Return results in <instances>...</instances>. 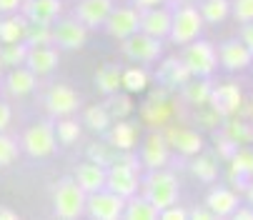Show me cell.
Instances as JSON below:
<instances>
[{
  "instance_id": "cell-37",
  "label": "cell",
  "mask_w": 253,
  "mask_h": 220,
  "mask_svg": "<svg viewBox=\"0 0 253 220\" xmlns=\"http://www.w3.org/2000/svg\"><path fill=\"white\" fill-rule=\"evenodd\" d=\"M85 125L90 128V130H95V133H103V130H108L111 128V115H108V110H105V105H90V108H85Z\"/></svg>"
},
{
  "instance_id": "cell-43",
  "label": "cell",
  "mask_w": 253,
  "mask_h": 220,
  "mask_svg": "<svg viewBox=\"0 0 253 220\" xmlns=\"http://www.w3.org/2000/svg\"><path fill=\"white\" fill-rule=\"evenodd\" d=\"M158 218L161 220H188V210L186 208H178V203H173V205L163 208L158 213Z\"/></svg>"
},
{
  "instance_id": "cell-26",
  "label": "cell",
  "mask_w": 253,
  "mask_h": 220,
  "mask_svg": "<svg viewBox=\"0 0 253 220\" xmlns=\"http://www.w3.org/2000/svg\"><path fill=\"white\" fill-rule=\"evenodd\" d=\"M123 218L126 220H158V208L143 195V198H126V208H123Z\"/></svg>"
},
{
  "instance_id": "cell-51",
  "label": "cell",
  "mask_w": 253,
  "mask_h": 220,
  "mask_svg": "<svg viewBox=\"0 0 253 220\" xmlns=\"http://www.w3.org/2000/svg\"><path fill=\"white\" fill-rule=\"evenodd\" d=\"M246 198H248V205L253 208V180L248 183V188H246Z\"/></svg>"
},
{
  "instance_id": "cell-41",
  "label": "cell",
  "mask_w": 253,
  "mask_h": 220,
  "mask_svg": "<svg viewBox=\"0 0 253 220\" xmlns=\"http://www.w3.org/2000/svg\"><path fill=\"white\" fill-rule=\"evenodd\" d=\"M20 145L15 138H10L8 133H0V168H8L18 160Z\"/></svg>"
},
{
  "instance_id": "cell-14",
  "label": "cell",
  "mask_w": 253,
  "mask_h": 220,
  "mask_svg": "<svg viewBox=\"0 0 253 220\" xmlns=\"http://www.w3.org/2000/svg\"><path fill=\"white\" fill-rule=\"evenodd\" d=\"M20 13L28 23H48L53 25L58 20V15L63 13V3L60 0H23Z\"/></svg>"
},
{
  "instance_id": "cell-9",
  "label": "cell",
  "mask_w": 253,
  "mask_h": 220,
  "mask_svg": "<svg viewBox=\"0 0 253 220\" xmlns=\"http://www.w3.org/2000/svg\"><path fill=\"white\" fill-rule=\"evenodd\" d=\"M53 43L63 50H78L88 43V28L76 18L55 20L53 23Z\"/></svg>"
},
{
  "instance_id": "cell-2",
  "label": "cell",
  "mask_w": 253,
  "mask_h": 220,
  "mask_svg": "<svg viewBox=\"0 0 253 220\" xmlns=\"http://www.w3.org/2000/svg\"><path fill=\"white\" fill-rule=\"evenodd\" d=\"M53 213L63 220H73L85 213V193L81 190L76 178H63L53 188Z\"/></svg>"
},
{
  "instance_id": "cell-46",
  "label": "cell",
  "mask_w": 253,
  "mask_h": 220,
  "mask_svg": "<svg viewBox=\"0 0 253 220\" xmlns=\"http://www.w3.org/2000/svg\"><path fill=\"white\" fill-rule=\"evenodd\" d=\"M241 40H243V45L253 53V20L251 23H243V30H241Z\"/></svg>"
},
{
  "instance_id": "cell-53",
  "label": "cell",
  "mask_w": 253,
  "mask_h": 220,
  "mask_svg": "<svg viewBox=\"0 0 253 220\" xmlns=\"http://www.w3.org/2000/svg\"><path fill=\"white\" fill-rule=\"evenodd\" d=\"M3 68H5V65H3V60H0V75H3Z\"/></svg>"
},
{
  "instance_id": "cell-50",
  "label": "cell",
  "mask_w": 253,
  "mask_h": 220,
  "mask_svg": "<svg viewBox=\"0 0 253 220\" xmlns=\"http://www.w3.org/2000/svg\"><path fill=\"white\" fill-rule=\"evenodd\" d=\"M161 3H166V0H135V8L146 10V8H156V5H161Z\"/></svg>"
},
{
  "instance_id": "cell-31",
  "label": "cell",
  "mask_w": 253,
  "mask_h": 220,
  "mask_svg": "<svg viewBox=\"0 0 253 220\" xmlns=\"http://www.w3.org/2000/svg\"><path fill=\"white\" fill-rule=\"evenodd\" d=\"M25 43H28V48L53 45V25H48V23H28Z\"/></svg>"
},
{
  "instance_id": "cell-44",
  "label": "cell",
  "mask_w": 253,
  "mask_h": 220,
  "mask_svg": "<svg viewBox=\"0 0 253 220\" xmlns=\"http://www.w3.org/2000/svg\"><path fill=\"white\" fill-rule=\"evenodd\" d=\"M10 118H13V110H10V105L0 100V133H5V130H8Z\"/></svg>"
},
{
  "instance_id": "cell-40",
  "label": "cell",
  "mask_w": 253,
  "mask_h": 220,
  "mask_svg": "<svg viewBox=\"0 0 253 220\" xmlns=\"http://www.w3.org/2000/svg\"><path fill=\"white\" fill-rule=\"evenodd\" d=\"M116 155H118V150L113 148L111 143H90V145H88V158H90L93 163L103 165V168L111 165V163L116 160Z\"/></svg>"
},
{
  "instance_id": "cell-11",
  "label": "cell",
  "mask_w": 253,
  "mask_h": 220,
  "mask_svg": "<svg viewBox=\"0 0 253 220\" xmlns=\"http://www.w3.org/2000/svg\"><path fill=\"white\" fill-rule=\"evenodd\" d=\"M78 105H81L78 93L70 88V85H63V83L53 85V88L48 90V95H45V108H48V113H50L53 118L73 115L76 110H78Z\"/></svg>"
},
{
  "instance_id": "cell-54",
  "label": "cell",
  "mask_w": 253,
  "mask_h": 220,
  "mask_svg": "<svg viewBox=\"0 0 253 220\" xmlns=\"http://www.w3.org/2000/svg\"><path fill=\"white\" fill-rule=\"evenodd\" d=\"M251 65H253V63H251Z\"/></svg>"
},
{
  "instance_id": "cell-18",
  "label": "cell",
  "mask_w": 253,
  "mask_h": 220,
  "mask_svg": "<svg viewBox=\"0 0 253 220\" xmlns=\"http://www.w3.org/2000/svg\"><path fill=\"white\" fill-rule=\"evenodd\" d=\"M218 55V63L226 70H246L253 63V53L243 45V40H228L221 45V50L215 53Z\"/></svg>"
},
{
  "instance_id": "cell-15",
  "label": "cell",
  "mask_w": 253,
  "mask_h": 220,
  "mask_svg": "<svg viewBox=\"0 0 253 220\" xmlns=\"http://www.w3.org/2000/svg\"><path fill=\"white\" fill-rule=\"evenodd\" d=\"M111 10H113V0H78L76 20H81L85 28H98L105 23Z\"/></svg>"
},
{
  "instance_id": "cell-42",
  "label": "cell",
  "mask_w": 253,
  "mask_h": 220,
  "mask_svg": "<svg viewBox=\"0 0 253 220\" xmlns=\"http://www.w3.org/2000/svg\"><path fill=\"white\" fill-rule=\"evenodd\" d=\"M231 13L238 23H251L253 20V0H233Z\"/></svg>"
},
{
  "instance_id": "cell-49",
  "label": "cell",
  "mask_w": 253,
  "mask_h": 220,
  "mask_svg": "<svg viewBox=\"0 0 253 220\" xmlns=\"http://www.w3.org/2000/svg\"><path fill=\"white\" fill-rule=\"evenodd\" d=\"M0 220H18V213L8 205H0Z\"/></svg>"
},
{
  "instance_id": "cell-13",
  "label": "cell",
  "mask_w": 253,
  "mask_h": 220,
  "mask_svg": "<svg viewBox=\"0 0 253 220\" xmlns=\"http://www.w3.org/2000/svg\"><path fill=\"white\" fill-rule=\"evenodd\" d=\"M170 158V145L166 140L163 133H151L143 143V150H140V163L146 165L148 170H158L166 168Z\"/></svg>"
},
{
  "instance_id": "cell-10",
  "label": "cell",
  "mask_w": 253,
  "mask_h": 220,
  "mask_svg": "<svg viewBox=\"0 0 253 220\" xmlns=\"http://www.w3.org/2000/svg\"><path fill=\"white\" fill-rule=\"evenodd\" d=\"M208 105L218 113L221 118H233L241 105H243V93L236 83H223V85H213Z\"/></svg>"
},
{
  "instance_id": "cell-7",
  "label": "cell",
  "mask_w": 253,
  "mask_h": 220,
  "mask_svg": "<svg viewBox=\"0 0 253 220\" xmlns=\"http://www.w3.org/2000/svg\"><path fill=\"white\" fill-rule=\"evenodd\" d=\"M123 208H126V198L111 193L108 188L85 195V213L95 220H118L123 218Z\"/></svg>"
},
{
  "instance_id": "cell-25",
  "label": "cell",
  "mask_w": 253,
  "mask_h": 220,
  "mask_svg": "<svg viewBox=\"0 0 253 220\" xmlns=\"http://www.w3.org/2000/svg\"><path fill=\"white\" fill-rule=\"evenodd\" d=\"M108 143L113 145L116 150H133L138 143V128L130 120H116V125L108 130Z\"/></svg>"
},
{
  "instance_id": "cell-38",
  "label": "cell",
  "mask_w": 253,
  "mask_h": 220,
  "mask_svg": "<svg viewBox=\"0 0 253 220\" xmlns=\"http://www.w3.org/2000/svg\"><path fill=\"white\" fill-rule=\"evenodd\" d=\"M228 123H226V128H223V135L228 138V140H233L236 145H238V140H243V143H248V140H253V125L248 123V120H236V118H226Z\"/></svg>"
},
{
  "instance_id": "cell-24",
  "label": "cell",
  "mask_w": 253,
  "mask_h": 220,
  "mask_svg": "<svg viewBox=\"0 0 253 220\" xmlns=\"http://www.w3.org/2000/svg\"><path fill=\"white\" fill-rule=\"evenodd\" d=\"M5 90L13 95V98H25L35 90V73L25 65H18V68H10L8 78H5Z\"/></svg>"
},
{
  "instance_id": "cell-30",
  "label": "cell",
  "mask_w": 253,
  "mask_h": 220,
  "mask_svg": "<svg viewBox=\"0 0 253 220\" xmlns=\"http://www.w3.org/2000/svg\"><path fill=\"white\" fill-rule=\"evenodd\" d=\"M231 160V175L236 178H253V150L251 148H236Z\"/></svg>"
},
{
  "instance_id": "cell-27",
  "label": "cell",
  "mask_w": 253,
  "mask_h": 220,
  "mask_svg": "<svg viewBox=\"0 0 253 220\" xmlns=\"http://www.w3.org/2000/svg\"><path fill=\"white\" fill-rule=\"evenodd\" d=\"M183 98L191 103V105H198V108H203V105H208V100H211V90H213V83L208 80V78H191L183 88Z\"/></svg>"
},
{
  "instance_id": "cell-47",
  "label": "cell",
  "mask_w": 253,
  "mask_h": 220,
  "mask_svg": "<svg viewBox=\"0 0 253 220\" xmlns=\"http://www.w3.org/2000/svg\"><path fill=\"white\" fill-rule=\"evenodd\" d=\"M188 218H193V220H213V213L208 208H196V210L188 213Z\"/></svg>"
},
{
  "instance_id": "cell-33",
  "label": "cell",
  "mask_w": 253,
  "mask_h": 220,
  "mask_svg": "<svg viewBox=\"0 0 253 220\" xmlns=\"http://www.w3.org/2000/svg\"><path fill=\"white\" fill-rule=\"evenodd\" d=\"M28 43L20 40V43H5L3 48H0V60H3V65L8 68H18V65H25V58H28Z\"/></svg>"
},
{
  "instance_id": "cell-34",
  "label": "cell",
  "mask_w": 253,
  "mask_h": 220,
  "mask_svg": "<svg viewBox=\"0 0 253 220\" xmlns=\"http://www.w3.org/2000/svg\"><path fill=\"white\" fill-rule=\"evenodd\" d=\"M191 173L203 183H213L215 178H218V163H215L211 155L198 153V158H193V163H191Z\"/></svg>"
},
{
  "instance_id": "cell-5",
  "label": "cell",
  "mask_w": 253,
  "mask_h": 220,
  "mask_svg": "<svg viewBox=\"0 0 253 220\" xmlns=\"http://www.w3.org/2000/svg\"><path fill=\"white\" fill-rule=\"evenodd\" d=\"M201 28H203V18H201V10L193 8V5H183L178 8L170 18V33L168 38L175 43V45H188L191 40H196L201 35Z\"/></svg>"
},
{
  "instance_id": "cell-28",
  "label": "cell",
  "mask_w": 253,
  "mask_h": 220,
  "mask_svg": "<svg viewBox=\"0 0 253 220\" xmlns=\"http://www.w3.org/2000/svg\"><path fill=\"white\" fill-rule=\"evenodd\" d=\"M25 28H28V20L23 15H13L10 18H0V43H20L25 40Z\"/></svg>"
},
{
  "instance_id": "cell-8",
  "label": "cell",
  "mask_w": 253,
  "mask_h": 220,
  "mask_svg": "<svg viewBox=\"0 0 253 220\" xmlns=\"http://www.w3.org/2000/svg\"><path fill=\"white\" fill-rule=\"evenodd\" d=\"M123 53H126V58L138 60V63H153L163 53V45H161V38H153V35L143 33V30H135L133 35H128L123 40Z\"/></svg>"
},
{
  "instance_id": "cell-1",
  "label": "cell",
  "mask_w": 253,
  "mask_h": 220,
  "mask_svg": "<svg viewBox=\"0 0 253 220\" xmlns=\"http://www.w3.org/2000/svg\"><path fill=\"white\" fill-rule=\"evenodd\" d=\"M105 188L121 198L138 193V160L128 150H118L116 160L105 168Z\"/></svg>"
},
{
  "instance_id": "cell-29",
  "label": "cell",
  "mask_w": 253,
  "mask_h": 220,
  "mask_svg": "<svg viewBox=\"0 0 253 220\" xmlns=\"http://www.w3.org/2000/svg\"><path fill=\"white\" fill-rule=\"evenodd\" d=\"M121 75H123V70L118 65H103L95 73V88L103 95H113L121 88Z\"/></svg>"
},
{
  "instance_id": "cell-17",
  "label": "cell",
  "mask_w": 253,
  "mask_h": 220,
  "mask_svg": "<svg viewBox=\"0 0 253 220\" xmlns=\"http://www.w3.org/2000/svg\"><path fill=\"white\" fill-rule=\"evenodd\" d=\"M193 78V73L188 70V65L183 63V58H168L161 63L158 68V80L163 88H183L188 80Z\"/></svg>"
},
{
  "instance_id": "cell-23",
  "label": "cell",
  "mask_w": 253,
  "mask_h": 220,
  "mask_svg": "<svg viewBox=\"0 0 253 220\" xmlns=\"http://www.w3.org/2000/svg\"><path fill=\"white\" fill-rule=\"evenodd\" d=\"M206 208L213 213V218H231L238 208V195L228 188H213L206 198Z\"/></svg>"
},
{
  "instance_id": "cell-22",
  "label": "cell",
  "mask_w": 253,
  "mask_h": 220,
  "mask_svg": "<svg viewBox=\"0 0 253 220\" xmlns=\"http://www.w3.org/2000/svg\"><path fill=\"white\" fill-rule=\"evenodd\" d=\"M73 178H76V183L81 185V190H83L85 195L105 188V168H103V165H98V163H93V160H88V163L78 165Z\"/></svg>"
},
{
  "instance_id": "cell-21",
  "label": "cell",
  "mask_w": 253,
  "mask_h": 220,
  "mask_svg": "<svg viewBox=\"0 0 253 220\" xmlns=\"http://www.w3.org/2000/svg\"><path fill=\"white\" fill-rule=\"evenodd\" d=\"M25 68H30L35 75H50L58 68V50L50 45H38L30 48L28 58H25Z\"/></svg>"
},
{
  "instance_id": "cell-12",
  "label": "cell",
  "mask_w": 253,
  "mask_h": 220,
  "mask_svg": "<svg viewBox=\"0 0 253 220\" xmlns=\"http://www.w3.org/2000/svg\"><path fill=\"white\" fill-rule=\"evenodd\" d=\"M103 25H105L108 33H111V38L126 40L128 35L140 30V13L135 8H113Z\"/></svg>"
},
{
  "instance_id": "cell-4",
  "label": "cell",
  "mask_w": 253,
  "mask_h": 220,
  "mask_svg": "<svg viewBox=\"0 0 253 220\" xmlns=\"http://www.w3.org/2000/svg\"><path fill=\"white\" fill-rule=\"evenodd\" d=\"M143 195H146L156 208L158 213L173 203H178V180L173 173H166L163 168L158 170H151V175L143 183Z\"/></svg>"
},
{
  "instance_id": "cell-45",
  "label": "cell",
  "mask_w": 253,
  "mask_h": 220,
  "mask_svg": "<svg viewBox=\"0 0 253 220\" xmlns=\"http://www.w3.org/2000/svg\"><path fill=\"white\" fill-rule=\"evenodd\" d=\"M23 5V0H0V15H10V13H18Z\"/></svg>"
},
{
  "instance_id": "cell-6",
  "label": "cell",
  "mask_w": 253,
  "mask_h": 220,
  "mask_svg": "<svg viewBox=\"0 0 253 220\" xmlns=\"http://www.w3.org/2000/svg\"><path fill=\"white\" fill-rule=\"evenodd\" d=\"M183 63L188 65V70L193 73V78H208L211 73L218 65V55L215 48L208 40H191L183 50Z\"/></svg>"
},
{
  "instance_id": "cell-35",
  "label": "cell",
  "mask_w": 253,
  "mask_h": 220,
  "mask_svg": "<svg viewBox=\"0 0 253 220\" xmlns=\"http://www.w3.org/2000/svg\"><path fill=\"white\" fill-rule=\"evenodd\" d=\"M105 110H108V115H111L113 120H121V118H128L133 113V100L128 95H121V93H113V95H108V100L103 103Z\"/></svg>"
},
{
  "instance_id": "cell-3",
  "label": "cell",
  "mask_w": 253,
  "mask_h": 220,
  "mask_svg": "<svg viewBox=\"0 0 253 220\" xmlns=\"http://www.w3.org/2000/svg\"><path fill=\"white\" fill-rule=\"evenodd\" d=\"M55 145H58V138H55V123L53 120H41L30 125L25 133H23V140H20V148L30 155V158H50L55 153Z\"/></svg>"
},
{
  "instance_id": "cell-39",
  "label": "cell",
  "mask_w": 253,
  "mask_h": 220,
  "mask_svg": "<svg viewBox=\"0 0 253 220\" xmlns=\"http://www.w3.org/2000/svg\"><path fill=\"white\" fill-rule=\"evenodd\" d=\"M55 138H58L60 145H73V143L81 138V125H78V120H73L70 115H65L63 120H58V125H55Z\"/></svg>"
},
{
  "instance_id": "cell-48",
  "label": "cell",
  "mask_w": 253,
  "mask_h": 220,
  "mask_svg": "<svg viewBox=\"0 0 253 220\" xmlns=\"http://www.w3.org/2000/svg\"><path fill=\"white\" fill-rule=\"evenodd\" d=\"M233 218H236V220H253V208H251V205H246V208L238 205V208L233 210Z\"/></svg>"
},
{
  "instance_id": "cell-16",
  "label": "cell",
  "mask_w": 253,
  "mask_h": 220,
  "mask_svg": "<svg viewBox=\"0 0 253 220\" xmlns=\"http://www.w3.org/2000/svg\"><path fill=\"white\" fill-rule=\"evenodd\" d=\"M140 115H143V120H146L148 125H153V128L156 125H166L168 118L173 115V108H170V100H168L166 90H156L146 103H143Z\"/></svg>"
},
{
  "instance_id": "cell-19",
  "label": "cell",
  "mask_w": 253,
  "mask_h": 220,
  "mask_svg": "<svg viewBox=\"0 0 253 220\" xmlns=\"http://www.w3.org/2000/svg\"><path fill=\"white\" fill-rule=\"evenodd\" d=\"M166 140H168V145H173L180 155H198L203 150L201 133L191 130V128H170L166 133Z\"/></svg>"
},
{
  "instance_id": "cell-32",
  "label": "cell",
  "mask_w": 253,
  "mask_h": 220,
  "mask_svg": "<svg viewBox=\"0 0 253 220\" xmlns=\"http://www.w3.org/2000/svg\"><path fill=\"white\" fill-rule=\"evenodd\" d=\"M231 15V3L228 0H203L201 5V18L206 23H223Z\"/></svg>"
},
{
  "instance_id": "cell-52",
  "label": "cell",
  "mask_w": 253,
  "mask_h": 220,
  "mask_svg": "<svg viewBox=\"0 0 253 220\" xmlns=\"http://www.w3.org/2000/svg\"><path fill=\"white\" fill-rule=\"evenodd\" d=\"M248 115L253 118V100H251V105H248Z\"/></svg>"
},
{
  "instance_id": "cell-36",
  "label": "cell",
  "mask_w": 253,
  "mask_h": 220,
  "mask_svg": "<svg viewBox=\"0 0 253 220\" xmlns=\"http://www.w3.org/2000/svg\"><path fill=\"white\" fill-rule=\"evenodd\" d=\"M121 85L128 93H143L148 88V73L143 68H128V70H123V75H121Z\"/></svg>"
},
{
  "instance_id": "cell-20",
  "label": "cell",
  "mask_w": 253,
  "mask_h": 220,
  "mask_svg": "<svg viewBox=\"0 0 253 220\" xmlns=\"http://www.w3.org/2000/svg\"><path fill=\"white\" fill-rule=\"evenodd\" d=\"M170 18L173 13H168L166 8H146V13L140 15V30L153 35V38H168L170 33Z\"/></svg>"
}]
</instances>
